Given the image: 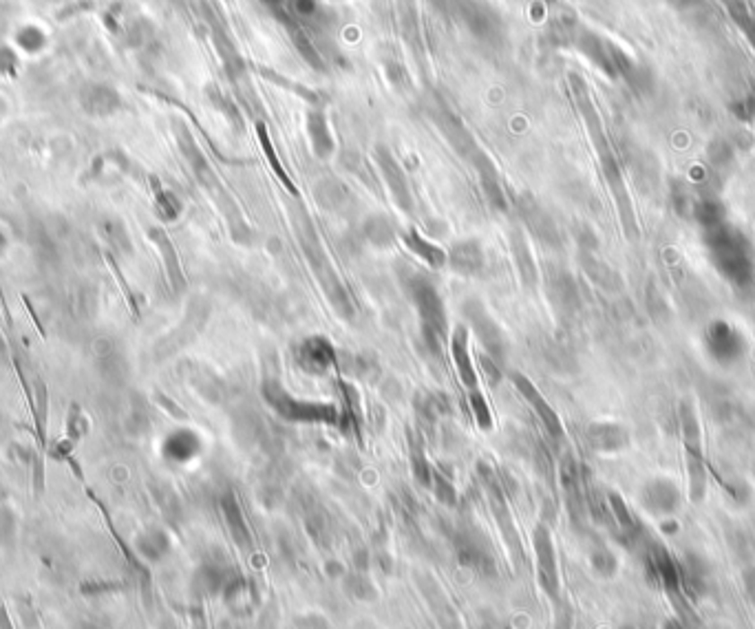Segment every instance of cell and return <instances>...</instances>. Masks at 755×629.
<instances>
[{
    "instance_id": "11",
    "label": "cell",
    "mask_w": 755,
    "mask_h": 629,
    "mask_svg": "<svg viewBox=\"0 0 755 629\" xmlns=\"http://www.w3.org/2000/svg\"><path fill=\"white\" fill-rule=\"evenodd\" d=\"M517 210H519V214H522L524 225L530 230V232H533V237L537 239L539 243H543V246H548V248L559 246L557 225H554L551 214H548L546 210H543L542 205L533 199V197H528V195L519 197Z\"/></svg>"
},
{
    "instance_id": "36",
    "label": "cell",
    "mask_w": 755,
    "mask_h": 629,
    "mask_svg": "<svg viewBox=\"0 0 755 629\" xmlns=\"http://www.w3.org/2000/svg\"><path fill=\"white\" fill-rule=\"evenodd\" d=\"M263 75H267V80H274V83H279V84H283L285 89H291V91H296V93L300 95V98H305V100H312V102H317V95L312 93V91L309 89H303V86H299V84H291V83H285L283 78H281V75H276V74H270V71H265L263 69Z\"/></svg>"
},
{
    "instance_id": "6",
    "label": "cell",
    "mask_w": 755,
    "mask_h": 629,
    "mask_svg": "<svg viewBox=\"0 0 755 629\" xmlns=\"http://www.w3.org/2000/svg\"><path fill=\"white\" fill-rule=\"evenodd\" d=\"M462 311H464L466 320L471 323V329L475 331L480 343L484 345L486 356L493 358L497 364L504 363V358H506L504 331H501L499 325L495 323L493 316L489 314L484 302L477 299H468L464 305H462Z\"/></svg>"
},
{
    "instance_id": "12",
    "label": "cell",
    "mask_w": 755,
    "mask_h": 629,
    "mask_svg": "<svg viewBox=\"0 0 755 629\" xmlns=\"http://www.w3.org/2000/svg\"><path fill=\"white\" fill-rule=\"evenodd\" d=\"M80 107L91 118H111L122 109V95L108 84H84L80 91Z\"/></svg>"
},
{
    "instance_id": "7",
    "label": "cell",
    "mask_w": 755,
    "mask_h": 629,
    "mask_svg": "<svg viewBox=\"0 0 755 629\" xmlns=\"http://www.w3.org/2000/svg\"><path fill=\"white\" fill-rule=\"evenodd\" d=\"M431 118H433V122H436V127L439 128V131H442V135L447 137V142L453 146V151L457 153V155L464 157V160H468V162L475 160V155L482 151V148L477 146L475 137L471 135V131H468V128L464 127V122H462V119L457 118V115L447 107V104H444V102L433 104Z\"/></svg>"
},
{
    "instance_id": "21",
    "label": "cell",
    "mask_w": 755,
    "mask_h": 629,
    "mask_svg": "<svg viewBox=\"0 0 755 629\" xmlns=\"http://www.w3.org/2000/svg\"><path fill=\"white\" fill-rule=\"evenodd\" d=\"M404 246H407L415 257L422 258L427 266H431L433 270H439V267H444L448 263V254L444 252L442 248H438L436 243L427 241L418 230H407V232H404Z\"/></svg>"
},
{
    "instance_id": "34",
    "label": "cell",
    "mask_w": 755,
    "mask_h": 629,
    "mask_svg": "<svg viewBox=\"0 0 755 629\" xmlns=\"http://www.w3.org/2000/svg\"><path fill=\"white\" fill-rule=\"evenodd\" d=\"M471 409L475 413V420L477 424L482 426V429H490V424H493V417H490V411H489V405H486L484 396H482L480 391H471Z\"/></svg>"
},
{
    "instance_id": "28",
    "label": "cell",
    "mask_w": 755,
    "mask_h": 629,
    "mask_svg": "<svg viewBox=\"0 0 755 629\" xmlns=\"http://www.w3.org/2000/svg\"><path fill=\"white\" fill-rule=\"evenodd\" d=\"M256 135H259V142H261V148H263V153H265V157H267V162H270V166L274 168V172H276V177H279L281 179V184L285 186V188H288L291 195H299V190H296V186H294V181L290 179V175L288 172H285V168H283V164H281V160H279V155H276V151H274V146H272V139H270V135H267V128H265V124H256Z\"/></svg>"
},
{
    "instance_id": "39",
    "label": "cell",
    "mask_w": 755,
    "mask_h": 629,
    "mask_svg": "<svg viewBox=\"0 0 755 629\" xmlns=\"http://www.w3.org/2000/svg\"><path fill=\"white\" fill-rule=\"evenodd\" d=\"M259 3L265 4V7L274 9V13L279 16V21L285 16V4H288V0H259Z\"/></svg>"
},
{
    "instance_id": "41",
    "label": "cell",
    "mask_w": 755,
    "mask_h": 629,
    "mask_svg": "<svg viewBox=\"0 0 755 629\" xmlns=\"http://www.w3.org/2000/svg\"><path fill=\"white\" fill-rule=\"evenodd\" d=\"M3 248H4V237H3V232H0V252H3Z\"/></svg>"
},
{
    "instance_id": "17",
    "label": "cell",
    "mask_w": 755,
    "mask_h": 629,
    "mask_svg": "<svg viewBox=\"0 0 755 629\" xmlns=\"http://www.w3.org/2000/svg\"><path fill=\"white\" fill-rule=\"evenodd\" d=\"M451 354H453V363H456L457 376H460L462 384H464L466 389H471V391H475L480 380H477V371H475V367H473L471 354H468V329L464 328V325H457V328L453 329Z\"/></svg>"
},
{
    "instance_id": "19",
    "label": "cell",
    "mask_w": 755,
    "mask_h": 629,
    "mask_svg": "<svg viewBox=\"0 0 755 629\" xmlns=\"http://www.w3.org/2000/svg\"><path fill=\"white\" fill-rule=\"evenodd\" d=\"M148 234H151L152 243H155L157 249L161 252L166 274H169V281H170V285H173V290L184 292L186 290V278H184V272H181V263H179V257H177V252H175L173 241H170L169 234H166L161 228H152Z\"/></svg>"
},
{
    "instance_id": "20",
    "label": "cell",
    "mask_w": 755,
    "mask_h": 629,
    "mask_svg": "<svg viewBox=\"0 0 755 629\" xmlns=\"http://www.w3.org/2000/svg\"><path fill=\"white\" fill-rule=\"evenodd\" d=\"M362 237L374 248L386 249L394 246L395 239H398V228L386 214H371L362 221Z\"/></svg>"
},
{
    "instance_id": "13",
    "label": "cell",
    "mask_w": 755,
    "mask_h": 629,
    "mask_svg": "<svg viewBox=\"0 0 755 629\" xmlns=\"http://www.w3.org/2000/svg\"><path fill=\"white\" fill-rule=\"evenodd\" d=\"M448 266L460 276H480L486 267L484 248L477 239L453 243L451 252H448Z\"/></svg>"
},
{
    "instance_id": "27",
    "label": "cell",
    "mask_w": 755,
    "mask_h": 629,
    "mask_svg": "<svg viewBox=\"0 0 755 629\" xmlns=\"http://www.w3.org/2000/svg\"><path fill=\"white\" fill-rule=\"evenodd\" d=\"M205 93H208V100L213 102V107L217 109L219 113H223V118L230 122V127L234 128V131L243 133V118H241V113H239L237 104H234L232 100L214 84H210L208 89H205Z\"/></svg>"
},
{
    "instance_id": "5",
    "label": "cell",
    "mask_w": 755,
    "mask_h": 629,
    "mask_svg": "<svg viewBox=\"0 0 755 629\" xmlns=\"http://www.w3.org/2000/svg\"><path fill=\"white\" fill-rule=\"evenodd\" d=\"M456 18H460L468 31L486 45H499L504 40V21L490 4L482 3V0H462Z\"/></svg>"
},
{
    "instance_id": "4",
    "label": "cell",
    "mask_w": 755,
    "mask_h": 629,
    "mask_svg": "<svg viewBox=\"0 0 755 629\" xmlns=\"http://www.w3.org/2000/svg\"><path fill=\"white\" fill-rule=\"evenodd\" d=\"M263 397L281 417L290 422H336L338 411L332 405L320 402H305L290 396L276 380H265L261 389Z\"/></svg>"
},
{
    "instance_id": "26",
    "label": "cell",
    "mask_w": 755,
    "mask_h": 629,
    "mask_svg": "<svg viewBox=\"0 0 755 629\" xmlns=\"http://www.w3.org/2000/svg\"><path fill=\"white\" fill-rule=\"evenodd\" d=\"M288 29H290L291 42H294L296 51H299L300 57H303V60L308 62V65L312 66V69H317V71H325V62H323V57H320L318 49H317V47H314V42L309 40L308 31H305V29L300 27V25H290Z\"/></svg>"
},
{
    "instance_id": "31",
    "label": "cell",
    "mask_w": 755,
    "mask_h": 629,
    "mask_svg": "<svg viewBox=\"0 0 755 629\" xmlns=\"http://www.w3.org/2000/svg\"><path fill=\"white\" fill-rule=\"evenodd\" d=\"M16 42L27 54H38V51H42L47 47V36L45 31L38 29L36 25H27L16 33Z\"/></svg>"
},
{
    "instance_id": "32",
    "label": "cell",
    "mask_w": 755,
    "mask_h": 629,
    "mask_svg": "<svg viewBox=\"0 0 755 629\" xmlns=\"http://www.w3.org/2000/svg\"><path fill=\"white\" fill-rule=\"evenodd\" d=\"M155 208L164 221H175L181 214V201L170 190H160L155 197Z\"/></svg>"
},
{
    "instance_id": "16",
    "label": "cell",
    "mask_w": 755,
    "mask_h": 629,
    "mask_svg": "<svg viewBox=\"0 0 755 629\" xmlns=\"http://www.w3.org/2000/svg\"><path fill=\"white\" fill-rule=\"evenodd\" d=\"M471 164L477 170V175H480L482 188H484V195H486V199L490 201V205H493L495 210L508 208V199H506L504 186H501V179H499V172H497V168H495L493 162H490V157L486 155L484 151H480L475 155V160L471 162Z\"/></svg>"
},
{
    "instance_id": "40",
    "label": "cell",
    "mask_w": 755,
    "mask_h": 629,
    "mask_svg": "<svg viewBox=\"0 0 755 629\" xmlns=\"http://www.w3.org/2000/svg\"><path fill=\"white\" fill-rule=\"evenodd\" d=\"M0 629H13L12 616H9V614H7L4 605H0Z\"/></svg>"
},
{
    "instance_id": "18",
    "label": "cell",
    "mask_w": 755,
    "mask_h": 629,
    "mask_svg": "<svg viewBox=\"0 0 755 629\" xmlns=\"http://www.w3.org/2000/svg\"><path fill=\"white\" fill-rule=\"evenodd\" d=\"M305 124H308V135L309 142H312L314 155H317L318 160H329V157L334 155V151H336V144H334L332 133H329L327 115L320 109H312L308 113Z\"/></svg>"
},
{
    "instance_id": "29",
    "label": "cell",
    "mask_w": 755,
    "mask_h": 629,
    "mask_svg": "<svg viewBox=\"0 0 755 629\" xmlns=\"http://www.w3.org/2000/svg\"><path fill=\"white\" fill-rule=\"evenodd\" d=\"M223 515H226V521H228V526H230V532H232L234 539H237L241 546L250 544V532H247V523H246V520H243L241 508H239L237 499H234L232 494H226V497H223Z\"/></svg>"
},
{
    "instance_id": "24",
    "label": "cell",
    "mask_w": 755,
    "mask_h": 629,
    "mask_svg": "<svg viewBox=\"0 0 755 629\" xmlns=\"http://www.w3.org/2000/svg\"><path fill=\"white\" fill-rule=\"evenodd\" d=\"M317 199L320 205L329 208L332 213H345V208L351 204V195L338 181H320L317 186Z\"/></svg>"
},
{
    "instance_id": "8",
    "label": "cell",
    "mask_w": 755,
    "mask_h": 629,
    "mask_svg": "<svg viewBox=\"0 0 755 629\" xmlns=\"http://www.w3.org/2000/svg\"><path fill=\"white\" fill-rule=\"evenodd\" d=\"M376 164L380 168L382 179H385L386 188H389L391 197H394L395 205H398L403 213H413V195H411L407 175H404L403 166L395 160L394 153L386 146H376Z\"/></svg>"
},
{
    "instance_id": "33",
    "label": "cell",
    "mask_w": 755,
    "mask_h": 629,
    "mask_svg": "<svg viewBox=\"0 0 755 629\" xmlns=\"http://www.w3.org/2000/svg\"><path fill=\"white\" fill-rule=\"evenodd\" d=\"M87 431H89V420L82 415L80 406L74 405L71 406L69 417H66V433H69L71 440L78 441L87 435Z\"/></svg>"
},
{
    "instance_id": "22",
    "label": "cell",
    "mask_w": 755,
    "mask_h": 629,
    "mask_svg": "<svg viewBox=\"0 0 755 629\" xmlns=\"http://www.w3.org/2000/svg\"><path fill=\"white\" fill-rule=\"evenodd\" d=\"M199 449H202V441H199L197 433L188 429L175 431L164 444L166 458L173 459V462H188L190 458L199 453Z\"/></svg>"
},
{
    "instance_id": "2",
    "label": "cell",
    "mask_w": 755,
    "mask_h": 629,
    "mask_svg": "<svg viewBox=\"0 0 755 629\" xmlns=\"http://www.w3.org/2000/svg\"><path fill=\"white\" fill-rule=\"evenodd\" d=\"M403 287L409 301L413 302L420 316V334L422 345L433 358H442V347L448 338V320L444 301L439 296L436 283L422 272L404 270Z\"/></svg>"
},
{
    "instance_id": "35",
    "label": "cell",
    "mask_w": 755,
    "mask_h": 629,
    "mask_svg": "<svg viewBox=\"0 0 755 629\" xmlns=\"http://www.w3.org/2000/svg\"><path fill=\"white\" fill-rule=\"evenodd\" d=\"M433 482H436V493H438L439 502L456 503V488H453L451 484H448L447 479L442 477V475H439V473L433 475Z\"/></svg>"
},
{
    "instance_id": "37",
    "label": "cell",
    "mask_w": 755,
    "mask_h": 629,
    "mask_svg": "<svg viewBox=\"0 0 755 629\" xmlns=\"http://www.w3.org/2000/svg\"><path fill=\"white\" fill-rule=\"evenodd\" d=\"M429 3H431V7L436 9L438 13H442V16L456 18L457 9H460V4H462V0H429Z\"/></svg>"
},
{
    "instance_id": "10",
    "label": "cell",
    "mask_w": 755,
    "mask_h": 629,
    "mask_svg": "<svg viewBox=\"0 0 755 629\" xmlns=\"http://www.w3.org/2000/svg\"><path fill=\"white\" fill-rule=\"evenodd\" d=\"M208 314H210L208 302L195 301L193 305H190L188 316H186V320L179 325V329H175L173 334L169 336V338L161 340L160 347L155 349L157 356H160V358L173 356V354L179 352V349L184 347V345H188L190 340H193L195 336H197L199 331L204 329L205 320H208Z\"/></svg>"
},
{
    "instance_id": "38",
    "label": "cell",
    "mask_w": 755,
    "mask_h": 629,
    "mask_svg": "<svg viewBox=\"0 0 755 629\" xmlns=\"http://www.w3.org/2000/svg\"><path fill=\"white\" fill-rule=\"evenodd\" d=\"M482 364H484V371H486V376H489L490 384H495L497 380H499V378H501V369H499L501 364H497L490 356H482Z\"/></svg>"
},
{
    "instance_id": "14",
    "label": "cell",
    "mask_w": 755,
    "mask_h": 629,
    "mask_svg": "<svg viewBox=\"0 0 755 629\" xmlns=\"http://www.w3.org/2000/svg\"><path fill=\"white\" fill-rule=\"evenodd\" d=\"M210 31H213L214 49H217L219 57H221L223 69H226L230 83L234 84L241 83V80L246 78V62H243L241 54H239L232 36L228 33V29L223 27V22H213V25H210Z\"/></svg>"
},
{
    "instance_id": "30",
    "label": "cell",
    "mask_w": 755,
    "mask_h": 629,
    "mask_svg": "<svg viewBox=\"0 0 755 629\" xmlns=\"http://www.w3.org/2000/svg\"><path fill=\"white\" fill-rule=\"evenodd\" d=\"M137 547H140L142 555L148 556V559H160V556L169 550V539H166L164 532L151 530L137 539Z\"/></svg>"
},
{
    "instance_id": "1",
    "label": "cell",
    "mask_w": 755,
    "mask_h": 629,
    "mask_svg": "<svg viewBox=\"0 0 755 629\" xmlns=\"http://www.w3.org/2000/svg\"><path fill=\"white\" fill-rule=\"evenodd\" d=\"M296 237H299L300 249H303L305 258H308L309 270H312L314 276H317L320 290H323L325 296H327L332 310L336 311L341 319L351 320L353 314H356L351 294H349L345 283H343L341 276H338L332 258H329L327 252H325L323 243H320V239H318V232L314 230L312 219H309L305 213L296 214Z\"/></svg>"
},
{
    "instance_id": "23",
    "label": "cell",
    "mask_w": 755,
    "mask_h": 629,
    "mask_svg": "<svg viewBox=\"0 0 755 629\" xmlns=\"http://www.w3.org/2000/svg\"><path fill=\"white\" fill-rule=\"evenodd\" d=\"M510 246H513L515 263H517L519 276H522L524 287H533L537 283V266H534V258L530 254L528 243H525V237L519 230H513L510 232Z\"/></svg>"
},
{
    "instance_id": "25",
    "label": "cell",
    "mask_w": 755,
    "mask_h": 629,
    "mask_svg": "<svg viewBox=\"0 0 755 629\" xmlns=\"http://www.w3.org/2000/svg\"><path fill=\"white\" fill-rule=\"evenodd\" d=\"M534 547H537V559L539 568H542L543 583H554V550L551 535H548V530L543 526H539L537 532H534Z\"/></svg>"
},
{
    "instance_id": "42",
    "label": "cell",
    "mask_w": 755,
    "mask_h": 629,
    "mask_svg": "<svg viewBox=\"0 0 755 629\" xmlns=\"http://www.w3.org/2000/svg\"><path fill=\"white\" fill-rule=\"evenodd\" d=\"M0 352H4V343H3V338H0Z\"/></svg>"
},
{
    "instance_id": "9",
    "label": "cell",
    "mask_w": 755,
    "mask_h": 629,
    "mask_svg": "<svg viewBox=\"0 0 755 629\" xmlns=\"http://www.w3.org/2000/svg\"><path fill=\"white\" fill-rule=\"evenodd\" d=\"M296 363L309 376H325L336 364V349L325 336H309L296 349Z\"/></svg>"
},
{
    "instance_id": "15",
    "label": "cell",
    "mask_w": 755,
    "mask_h": 629,
    "mask_svg": "<svg viewBox=\"0 0 755 629\" xmlns=\"http://www.w3.org/2000/svg\"><path fill=\"white\" fill-rule=\"evenodd\" d=\"M510 378H513V382H515V387H517V391L522 393L525 400L530 402V406H533V409L537 411V415L542 417V422H543V426H546V429H548V433L554 435V438H561V433H563L561 422H559L557 413L552 411V406L546 402V397H543L542 393H539V389L534 387V384L530 382L528 378L524 376V373H513V376H510Z\"/></svg>"
},
{
    "instance_id": "3",
    "label": "cell",
    "mask_w": 755,
    "mask_h": 629,
    "mask_svg": "<svg viewBox=\"0 0 755 629\" xmlns=\"http://www.w3.org/2000/svg\"><path fill=\"white\" fill-rule=\"evenodd\" d=\"M681 433L687 475H690V497L694 503H700L707 494V464L700 441V426H698L696 413L690 402L681 405Z\"/></svg>"
}]
</instances>
